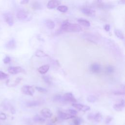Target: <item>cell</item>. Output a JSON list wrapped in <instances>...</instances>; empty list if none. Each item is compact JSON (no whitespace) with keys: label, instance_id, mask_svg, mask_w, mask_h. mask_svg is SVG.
Here are the masks:
<instances>
[{"label":"cell","instance_id":"cell-1","mask_svg":"<svg viewBox=\"0 0 125 125\" xmlns=\"http://www.w3.org/2000/svg\"><path fill=\"white\" fill-rule=\"evenodd\" d=\"M83 29L82 26L79 24L71 23H70L68 21L66 20L62 23L60 31L77 32H80Z\"/></svg>","mask_w":125,"mask_h":125},{"label":"cell","instance_id":"cell-2","mask_svg":"<svg viewBox=\"0 0 125 125\" xmlns=\"http://www.w3.org/2000/svg\"><path fill=\"white\" fill-rule=\"evenodd\" d=\"M87 118L89 120H92L96 123H99L102 119V115L100 112L90 113L88 114Z\"/></svg>","mask_w":125,"mask_h":125},{"label":"cell","instance_id":"cell-3","mask_svg":"<svg viewBox=\"0 0 125 125\" xmlns=\"http://www.w3.org/2000/svg\"><path fill=\"white\" fill-rule=\"evenodd\" d=\"M21 90L23 94L31 96H33L35 93L34 88L32 86L29 85H23L22 86Z\"/></svg>","mask_w":125,"mask_h":125},{"label":"cell","instance_id":"cell-4","mask_svg":"<svg viewBox=\"0 0 125 125\" xmlns=\"http://www.w3.org/2000/svg\"><path fill=\"white\" fill-rule=\"evenodd\" d=\"M62 101L63 102H71L73 103H75L77 102V100L71 92L65 93L62 96Z\"/></svg>","mask_w":125,"mask_h":125},{"label":"cell","instance_id":"cell-5","mask_svg":"<svg viewBox=\"0 0 125 125\" xmlns=\"http://www.w3.org/2000/svg\"><path fill=\"white\" fill-rule=\"evenodd\" d=\"M102 70V67L101 65L97 63V62H94L90 66V71L94 74H98Z\"/></svg>","mask_w":125,"mask_h":125},{"label":"cell","instance_id":"cell-6","mask_svg":"<svg viewBox=\"0 0 125 125\" xmlns=\"http://www.w3.org/2000/svg\"><path fill=\"white\" fill-rule=\"evenodd\" d=\"M72 105L80 111H82L83 112H85L87 111H88L90 109V106L86 105H83L81 104H76V103H73L72 104Z\"/></svg>","mask_w":125,"mask_h":125},{"label":"cell","instance_id":"cell-7","mask_svg":"<svg viewBox=\"0 0 125 125\" xmlns=\"http://www.w3.org/2000/svg\"><path fill=\"white\" fill-rule=\"evenodd\" d=\"M24 70L20 66H10L8 69V72L11 74H17L18 73L22 72Z\"/></svg>","mask_w":125,"mask_h":125},{"label":"cell","instance_id":"cell-8","mask_svg":"<svg viewBox=\"0 0 125 125\" xmlns=\"http://www.w3.org/2000/svg\"><path fill=\"white\" fill-rule=\"evenodd\" d=\"M3 18L5 21L10 26L14 24V21L12 15L10 13H6L3 14Z\"/></svg>","mask_w":125,"mask_h":125},{"label":"cell","instance_id":"cell-9","mask_svg":"<svg viewBox=\"0 0 125 125\" xmlns=\"http://www.w3.org/2000/svg\"><path fill=\"white\" fill-rule=\"evenodd\" d=\"M82 13L87 16H93L95 15V11L92 9L88 7H83L81 9Z\"/></svg>","mask_w":125,"mask_h":125},{"label":"cell","instance_id":"cell-10","mask_svg":"<svg viewBox=\"0 0 125 125\" xmlns=\"http://www.w3.org/2000/svg\"><path fill=\"white\" fill-rule=\"evenodd\" d=\"M58 117L62 120H67L75 117V116L72 115L69 113H66L62 111H59L58 113Z\"/></svg>","mask_w":125,"mask_h":125},{"label":"cell","instance_id":"cell-11","mask_svg":"<svg viewBox=\"0 0 125 125\" xmlns=\"http://www.w3.org/2000/svg\"><path fill=\"white\" fill-rule=\"evenodd\" d=\"M61 4V2L58 0H50L47 4V7L48 9H54L57 7Z\"/></svg>","mask_w":125,"mask_h":125},{"label":"cell","instance_id":"cell-12","mask_svg":"<svg viewBox=\"0 0 125 125\" xmlns=\"http://www.w3.org/2000/svg\"><path fill=\"white\" fill-rule=\"evenodd\" d=\"M16 16H17V18L19 20H24L28 18V14L27 12L24 10H20L17 12Z\"/></svg>","mask_w":125,"mask_h":125},{"label":"cell","instance_id":"cell-13","mask_svg":"<svg viewBox=\"0 0 125 125\" xmlns=\"http://www.w3.org/2000/svg\"><path fill=\"white\" fill-rule=\"evenodd\" d=\"M41 114L45 118H50L52 117L53 114L51 110L47 108H43L41 111Z\"/></svg>","mask_w":125,"mask_h":125},{"label":"cell","instance_id":"cell-14","mask_svg":"<svg viewBox=\"0 0 125 125\" xmlns=\"http://www.w3.org/2000/svg\"><path fill=\"white\" fill-rule=\"evenodd\" d=\"M124 107H125V101L124 100H121L118 103L115 104L113 106L114 110L117 111H121Z\"/></svg>","mask_w":125,"mask_h":125},{"label":"cell","instance_id":"cell-15","mask_svg":"<svg viewBox=\"0 0 125 125\" xmlns=\"http://www.w3.org/2000/svg\"><path fill=\"white\" fill-rule=\"evenodd\" d=\"M16 47V42L14 39H11L6 44V47L8 49H13Z\"/></svg>","mask_w":125,"mask_h":125},{"label":"cell","instance_id":"cell-16","mask_svg":"<svg viewBox=\"0 0 125 125\" xmlns=\"http://www.w3.org/2000/svg\"><path fill=\"white\" fill-rule=\"evenodd\" d=\"M49 69V66L48 65L45 64L40 66L38 69V71L40 73L42 74H45L46 72H47Z\"/></svg>","mask_w":125,"mask_h":125},{"label":"cell","instance_id":"cell-17","mask_svg":"<svg viewBox=\"0 0 125 125\" xmlns=\"http://www.w3.org/2000/svg\"><path fill=\"white\" fill-rule=\"evenodd\" d=\"M41 104V103L39 101H31L27 102L26 104V105L28 107H32L39 106Z\"/></svg>","mask_w":125,"mask_h":125},{"label":"cell","instance_id":"cell-18","mask_svg":"<svg viewBox=\"0 0 125 125\" xmlns=\"http://www.w3.org/2000/svg\"><path fill=\"white\" fill-rule=\"evenodd\" d=\"M45 24L46 26L50 29H54L55 26V24L54 22L52 20L50 19H47L45 21Z\"/></svg>","mask_w":125,"mask_h":125},{"label":"cell","instance_id":"cell-19","mask_svg":"<svg viewBox=\"0 0 125 125\" xmlns=\"http://www.w3.org/2000/svg\"><path fill=\"white\" fill-rule=\"evenodd\" d=\"M78 22L83 26L85 27H88L90 25V23L89 21L84 19L83 18H80L78 20Z\"/></svg>","mask_w":125,"mask_h":125},{"label":"cell","instance_id":"cell-20","mask_svg":"<svg viewBox=\"0 0 125 125\" xmlns=\"http://www.w3.org/2000/svg\"><path fill=\"white\" fill-rule=\"evenodd\" d=\"M33 120L34 122L37 123L38 124H43L45 121V120L44 118L39 115L35 116L33 118Z\"/></svg>","mask_w":125,"mask_h":125},{"label":"cell","instance_id":"cell-21","mask_svg":"<svg viewBox=\"0 0 125 125\" xmlns=\"http://www.w3.org/2000/svg\"><path fill=\"white\" fill-rule=\"evenodd\" d=\"M114 33L116 36L121 40H123L124 39V34L122 31L119 29H115L114 30Z\"/></svg>","mask_w":125,"mask_h":125},{"label":"cell","instance_id":"cell-22","mask_svg":"<svg viewBox=\"0 0 125 125\" xmlns=\"http://www.w3.org/2000/svg\"><path fill=\"white\" fill-rule=\"evenodd\" d=\"M114 72V67L111 65H108L105 68V72L108 75L112 74Z\"/></svg>","mask_w":125,"mask_h":125},{"label":"cell","instance_id":"cell-23","mask_svg":"<svg viewBox=\"0 0 125 125\" xmlns=\"http://www.w3.org/2000/svg\"><path fill=\"white\" fill-rule=\"evenodd\" d=\"M86 100L89 103H94L98 101V98L94 95H89L86 98Z\"/></svg>","mask_w":125,"mask_h":125},{"label":"cell","instance_id":"cell-24","mask_svg":"<svg viewBox=\"0 0 125 125\" xmlns=\"http://www.w3.org/2000/svg\"><path fill=\"white\" fill-rule=\"evenodd\" d=\"M35 56L37 57H45L47 56V55L43 51L41 50H38L35 52Z\"/></svg>","mask_w":125,"mask_h":125},{"label":"cell","instance_id":"cell-25","mask_svg":"<svg viewBox=\"0 0 125 125\" xmlns=\"http://www.w3.org/2000/svg\"><path fill=\"white\" fill-rule=\"evenodd\" d=\"M57 9L62 13H65L66 12L68 11V7L65 5H59L57 7Z\"/></svg>","mask_w":125,"mask_h":125},{"label":"cell","instance_id":"cell-26","mask_svg":"<svg viewBox=\"0 0 125 125\" xmlns=\"http://www.w3.org/2000/svg\"><path fill=\"white\" fill-rule=\"evenodd\" d=\"M42 79L43 80V81L47 83L48 84H51L52 83V79L48 75H44L42 77Z\"/></svg>","mask_w":125,"mask_h":125},{"label":"cell","instance_id":"cell-27","mask_svg":"<svg viewBox=\"0 0 125 125\" xmlns=\"http://www.w3.org/2000/svg\"><path fill=\"white\" fill-rule=\"evenodd\" d=\"M53 100L54 102H62V96L60 94H56L53 97Z\"/></svg>","mask_w":125,"mask_h":125},{"label":"cell","instance_id":"cell-28","mask_svg":"<svg viewBox=\"0 0 125 125\" xmlns=\"http://www.w3.org/2000/svg\"><path fill=\"white\" fill-rule=\"evenodd\" d=\"M35 88L38 91H39L41 93H46L47 92V89H46L45 88H44L43 87H40V86H36L35 87Z\"/></svg>","mask_w":125,"mask_h":125},{"label":"cell","instance_id":"cell-29","mask_svg":"<svg viewBox=\"0 0 125 125\" xmlns=\"http://www.w3.org/2000/svg\"><path fill=\"white\" fill-rule=\"evenodd\" d=\"M8 77V75L3 71H0V80H4L6 79Z\"/></svg>","mask_w":125,"mask_h":125},{"label":"cell","instance_id":"cell-30","mask_svg":"<svg viewBox=\"0 0 125 125\" xmlns=\"http://www.w3.org/2000/svg\"><path fill=\"white\" fill-rule=\"evenodd\" d=\"M73 122L74 125H80L81 124V120L79 118H74Z\"/></svg>","mask_w":125,"mask_h":125},{"label":"cell","instance_id":"cell-31","mask_svg":"<svg viewBox=\"0 0 125 125\" xmlns=\"http://www.w3.org/2000/svg\"><path fill=\"white\" fill-rule=\"evenodd\" d=\"M11 61V58L10 57L7 56L3 59V62L5 64H7L9 63Z\"/></svg>","mask_w":125,"mask_h":125},{"label":"cell","instance_id":"cell-32","mask_svg":"<svg viewBox=\"0 0 125 125\" xmlns=\"http://www.w3.org/2000/svg\"><path fill=\"white\" fill-rule=\"evenodd\" d=\"M68 112L69 114H71L72 115H74V116L76 115L77 114V113H78V112L76 110H75L74 109H69L68 110Z\"/></svg>","mask_w":125,"mask_h":125},{"label":"cell","instance_id":"cell-33","mask_svg":"<svg viewBox=\"0 0 125 125\" xmlns=\"http://www.w3.org/2000/svg\"><path fill=\"white\" fill-rule=\"evenodd\" d=\"M6 119V115L4 113H0V120H4Z\"/></svg>","mask_w":125,"mask_h":125},{"label":"cell","instance_id":"cell-34","mask_svg":"<svg viewBox=\"0 0 125 125\" xmlns=\"http://www.w3.org/2000/svg\"><path fill=\"white\" fill-rule=\"evenodd\" d=\"M112 120V118L111 117L107 116V118L105 119V123L106 124H108V123H109Z\"/></svg>","mask_w":125,"mask_h":125},{"label":"cell","instance_id":"cell-35","mask_svg":"<svg viewBox=\"0 0 125 125\" xmlns=\"http://www.w3.org/2000/svg\"><path fill=\"white\" fill-rule=\"evenodd\" d=\"M110 25L109 24H105L104 26V29L106 31V32H108L110 30Z\"/></svg>","mask_w":125,"mask_h":125},{"label":"cell","instance_id":"cell-36","mask_svg":"<svg viewBox=\"0 0 125 125\" xmlns=\"http://www.w3.org/2000/svg\"><path fill=\"white\" fill-rule=\"evenodd\" d=\"M113 94L115 95H124L125 93L124 92H121V91H115L113 92Z\"/></svg>","mask_w":125,"mask_h":125},{"label":"cell","instance_id":"cell-37","mask_svg":"<svg viewBox=\"0 0 125 125\" xmlns=\"http://www.w3.org/2000/svg\"><path fill=\"white\" fill-rule=\"evenodd\" d=\"M29 2V0H22L21 2L20 3L21 4H27Z\"/></svg>","mask_w":125,"mask_h":125},{"label":"cell","instance_id":"cell-38","mask_svg":"<svg viewBox=\"0 0 125 125\" xmlns=\"http://www.w3.org/2000/svg\"><path fill=\"white\" fill-rule=\"evenodd\" d=\"M10 111H11V113L12 114H15L16 113V110H15V108L13 107H12V106H11L10 107Z\"/></svg>","mask_w":125,"mask_h":125},{"label":"cell","instance_id":"cell-39","mask_svg":"<svg viewBox=\"0 0 125 125\" xmlns=\"http://www.w3.org/2000/svg\"><path fill=\"white\" fill-rule=\"evenodd\" d=\"M53 123H48V124L46 125H54Z\"/></svg>","mask_w":125,"mask_h":125},{"label":"cell","instance_id":"cell-40","mask_svg":"<svg viewBox=\"0 0 125 125\" xmlns=\"http://www.w3.org/2000/svg\"><path fill=\"white\" fill-rule=\"evenodd\" d=\"M121 1H122L123 3H124V2H125V0H121Z\"/></svg>","mask_w":125,"mask_h":125}]
</instances>
